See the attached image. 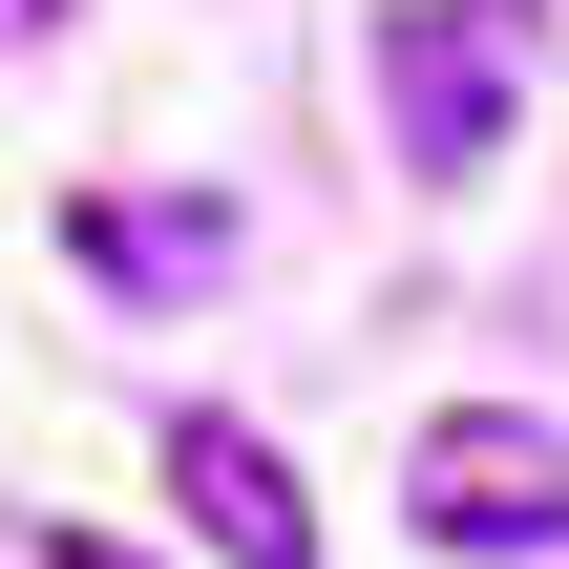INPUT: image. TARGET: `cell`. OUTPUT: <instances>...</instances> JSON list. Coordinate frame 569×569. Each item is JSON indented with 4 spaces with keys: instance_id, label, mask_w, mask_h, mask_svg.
I'll return each mask as SVG.
<instances>
[{
    "instance_id": "cell-1",
    "label": "cell",
    "mask_w": 569,
    "mask_h": 569,
    "mask_svg": "<svg viewBox=\"0 0 569 569\" xmlns=\"http://www.w3.org/2000/svg\"><path fill=\"white\" fill-rule=\"evenodd\" d=\"M528 63H549V0H401L380 21V127H401V169H507V127H528Z\"/></svg>"
},
{
    "instance_id": "cell-2",
    "label": "cell",
    "mask_w": 569,
    "mask_h": 569,
    "mask_svg": "<svg viewBox=\"0 0 569 569\" xmlns=\"http://www.w3.org/2000/svg\"><path fill=\"white\" fill-rule=\"evenodd\" d=\"M401 507H422V549H569V422H528V401H443L422 465H401Z\"/></svg>"
},
{
    "instance_id": "cell-3",
    "label": "cell",
    "mask_w": 569,
    "mask_h": 569,
    "mask_svg": "<svg viewBox=\"0 0 569 569\" xmlns=\"http://www.w3.org/2000/svg\"><path fill=\"white\" fill-rule=\"evenodd\" d=\"M169 507H190L232 569H317V507H296V465H274L232 401H190V422H169Z\"/></svg>"
},
{
    "instance_id": "cell-4",
    "label": "cell",
    "mask_w": 569,
    "mask_h": 569,
    "mask_svg": "<svg viewBox=\"0 0 569 569\" xmlns=\"http://www.w3.org/2000/svg\"><path fill=\"white\" fill-rule=\"evenodd\" d=\"M63 253H84V274H127V296H190V274L232 253V211H106V190H84V211H63Z\"/></svg>"
},
{
    "instance_id": "cell-5",
    "label": "cell",
    "mask_w": 569,
    "mask_h": 569,
    "mask_svg": "<svg viewBox=\"0 0 569 569\" xmlns=\"http://www.w3.org/2000/svg\"><path fill=\"white\" fill-rule=\"evenodd\" d=\"M42 569H148V549H106V528H42Z\"/></svg>"
},
{
    "instance_id": "cell-6",
    "label": "cell",
    "mask_w": 569,
    "mask_h": 569,
    "mask_svg": "<svg viewBox=\"0 0 569 569\" xmlns=\"http://www.w3.org/2000/svg\"><path fill=\"white\" fill-rule=\"evenodd\" d=\"M42 21H63V0H0V42H42Z\"/></svg>"
}]
</instances>
